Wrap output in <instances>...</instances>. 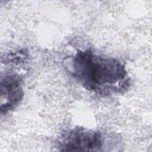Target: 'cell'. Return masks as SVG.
<instances>
[{
    "instance_id": "3957f363",
    "label": "cell",
    "mask_w": 152,
    "mask_h": 152,
    "mask_svg": "<svg viewBox=\"0 0 152 152\" xmlns=\"http://www.w3.org/2000/svg\"><path fill=\"white\" fill-rule=\"evenodd\" d=\"M1 113L5 115L14 109L23 97V80L15 72H5L1 79Z\"/></svg>"
},
{
    "instance_id": "7a4b0ae2",
    "label": "cell",
    "mask_w": 152,
    "mask_h": 152,
    "mask_svg": "<svg viewBox=\"0 0 152 152\" xmlns=\"http://www.w3.org/2000/svg\"><path fill=\"white\" fill-rule=\"evenodd\" d=\"M104 139L98 130L75 126L64 131L59 137L57 145L61 151H102Z\"/></svg>"
},
{
    "instance_id": "6da1fadb",
    "label": "cell",
    "mask_w": 152,
    "mask_h": 152,
    "mask_svg": "<svg viewBox=\"0 0 152 152\" xmlns=\"http://www.w3.org/2000/svg\"><path fill=\"white\" fill-rule=\"evenodd\" d=\"M68 71L86 90L100 95L122 93L130 84L122 62L90 49L77 50L70 59Z\"/></svg>"
}]
</instances>
